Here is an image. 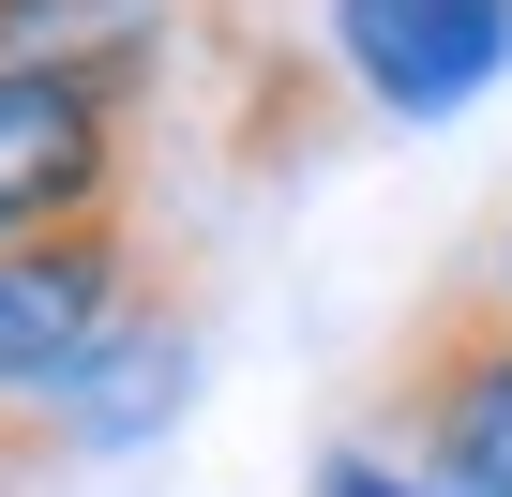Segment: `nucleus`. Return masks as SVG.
Listing matches in <instances>:
<instances>
[{
  "mask_svg": "<svg viewBox=\"0 0 512 497\" xmlns=\"http://www.w3.org/2000/svg\"><path fill=\"white\" fill-rule=\"evenodd\" d=\"M332 61L392 121H452L512 61V0H332Z\"/></svg>",
  "mask_w": 512,
  "mask_h": 497,
  "instance_id": "20e7f679",
  "label": "nucleus"
},
{
  "mask_svg": "<svg viewBox=\"0 0 512 497\" xmlns=\"http://www.w3.org/2000/svg\"><path fill=\"white\" fill-rule=\"evenodd\" d=\"M0 61H16V0H0Z\"/></svg>",
  "mask_w": 512,
  "mask_h": 497,
  "instance_id": "6e6552de",
  "label": "nucleus"
},
{
  "mask_svg": "<svg viewBox=\"0 0 512 497\" xmlns=\"http://www.w3.org/2000/svg\"><path fill=\"white\" fill-rule=\"evenodd\" d=\"M121 61H16L0 76V241H46L121 211Z\"/></svg>",
  "mask_w": 512,
  "mask_h": 497,
  "instance_id": "f03ea898",
  "label": "nucleus"
},
{
  "mask_svg": "<svg viewBox=\"0 0 512 497\" xmlns=\"http://www.w3.org/2000/svg\"><path fill=\"white\" fill-rule=\"evenodd\" d=\"M46 467V422H0V482H31Z\"/></svg>",
  "mask_w": 512,
  "mask_h": 497,
  "instance_id": "0eeeda50",
  "label": "nucleus"
},
{
  "mask_svg": "<svg viewBox=\"0 0 512 497\" xmlns=\"http://www.w3.org/2000/svg\"><path fill=\"white\" fill-rule=\"evenodd\" d=\"M497 287H512V226H497Z\"/></svg>",
  "mask_w": 512,
  "mask_h": 497,
  "instance_id": "1a4fd4ad",
  "label": "nucleus"
},
{
  "mask_svg": "<svg viewBox=\"0 0 512 497\" xmlns=\"http://www.w3.org/2000/svg\"><path fill=\"white\" fill-rule=\"evenodd\" d=\"M166 392H181V347H166V332L136 317V332H121V347H106V362H91V377H76L61 407H76V437H136V422H151Z\"/></svg>",
  "mask_w": 512,
  "mask_h": 497,
  "instance_id": "39448f33",
  "label": "nucleus"
},
{
  "mask_svg": "<svg viewBox=\"0 0 512 497\" xmlns=\"http://www.w3.org/2000/svg\"><path fill=\"white\" fill-rule=\"evenodd\" d=\"M332 497H422V482H392L377 452H347V467H332Z\"/></svg>",
  "mask_w": 512,
  "mask_h": 497,
  "instance_id": "423d86ee",
  "label": "nucleus"
},
{
  "mask_svg": "<svg viewBox=\"0 0 512 497\" xmlns=\"http://www.w3.org/2000/svg\"><path fill=\"white\" fill-rule=\"evenodd\" d=\"M377 392H392V422H407V482H422V497H512V287H497V272L437 287V302L392 332Z\"/></svg>",
  "mask_w": 512,
  "mask_h": 497,
  "instance_id": "f257e3e1",
  "label": "nucleus"
},
{
  "mask_svg": "<svg viewBox=\"0 0 512 497\" xmlns=\"http://www.w3.org/2000/svg\"><path fill=\"white\" fill-rule=\"evenodd\" d=\"M136 332V302H121V211H91V226H46V241H0V392H76L106 347Z\"/></svg>",
  "mask_w": 512,
  "mask_h": 497,
  "instance_id": "7ed1b4c3",
  "label": "nucleus"
}]
</instances>
